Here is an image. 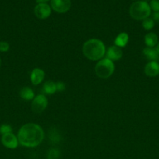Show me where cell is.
Segmentation results:
<instances>
[{
    "label": "cell",
    "mask_w": 159,
    "mask_h": 159,
    "mask_svg": "<svg viewBox=\"0 0 159 159\" xmlns=\"http://www.w3.org/2000/svg\"><path fill=\"white\" fill-rule=\"evenodd\" d=\"M45 133L41 127L34 123L23 125L18 132L19 143L26 148H34L42 142Z\"/></svg>",
    "instance_id": "cell-1"
},
{
    "label": "cell",
    "mask_w": 159,
    "mask_h": 159,
    "mask_svg": "<svg viewBox=\"0 0 159 159\" xmlns=\"http://www.w3.org/2000/svg\"><path fill=\"white\" fill-rule=\"evenodd\" d=\"M105 46L98 39H90L84 43L83 53L86 57L91 61H98L105 54Z\"/></svg>",
    "instance_id": "cell-2"
},
{
    "label": "cell",
    "mask_w": 159,
    "mask_h": 159,
    "mask_svg": "<svg viewBox=\"0 0 159 159\" xmlns=\"http://www.w3.org/2000/svg\"><path fill=\"white\" fill-rule=\"evenodd\" d=\"M151 13L149 4L144 1H136L129 8V15L137 20H143L148 18Z\"/></svg>",
    "instance_id": "cell-3"
},
{
    "label": "cell",
    "mask_w": 159,
    "mask_h": 159,
    "mask_svg": "<svg viewBox=\"0 0 159 159\" xmlns=\"http://www.w3.org/2000/svg\"><path fill=\"white\" fill-rule=\"evenodd\" d=\"M115 71V65L112 61L108 58H104L99 61L95 66V73L101 79H108L113 74Z\"/></svg>",
    "instance_id": "cell-4"
},
{
    "label": "cell",
    "mask_w": 159,
    "mask_h": 159,
    "mask_svg": "<svg viewBox=\"0 0 159 159\" xmlns=\"http://www.w3.org/2000/svg\"><path fill=\"white\" fill-rule=\"evenodd\" d=\"M47 106H48V99L44 95L41 94L33 99L31 109L34 113H41L46 109Z\"/></svg>",
    "instance_id": "cell-5"
},
{
    "label": "cell",
    "mask_w": 159,
    "mask_h": 159,
    "mask_svg": "<svg viewBox=\"0 0 159 159\" xmlns=\"http://www.w3.org/2000/svg\"><path fill=\"white\" fill-rule=\"evenodd\" d=\"M51 8L59 13H65L70 10L71 7L70 0H51Z\"/></svg>",
    "instance_id": "cell-6"
},
{
    "label": "cell",
    "mask_w": 159,
    "mask_h": 159,
    "mask_svg": "<svg viewBox=\"0 0 159 159\" xmlns=\"http://www.w3.org/2000/svg\"><path fill=\"white\" fill-rule=\"evenodd\" d=\"M34 15L40 20H45L51 15V7L46 3H38L34 7Z\"/></svg>",
    "instance_id": "cell-7"
},
{
    "label": "cell",
    "mask_w": 159,
    "mask_h": 159,
    "mask_svg": "<svg viewBox=\"0 0 159 159\" xmlns=\"http://www.w3.org/2000/svg\"><path fill=\"white\" fill-rule=\"evenodd\" d=\"M2 144L9 149H15L18 146V139L12 133L6 134L2 136Z\"/></svg>",
    "instance_id": "cell-8"
},
{
    "label": "cell",
    "mask_w": 159,
    "mask_h": 159,
    "mask_svg": "<svg viewBox=\"0 0 159 159\" xmlns=\"http://www.w3.org/2000/svg\"><path fill=\"white\" fill-rule=\"evenodd\" d=\"M144 72L149 77H155L159 75V63L157 61H150L145 65Z\"/></svg>",
    "instance_id": "cell-9"
},
{
    "label": "cell",
    "mask_w": 159,
    "mask_h": 159,
    "mask_svg": "<svg viewBox=\"0 0 159 159\" xmlns=\"http://www.w3.org/2000/svg\"><path fill=\"white\" fill-rule=\"evenodd\" d=\"M107 58L111 61H117L119 60L123 57V51L120 48L117 46H112L108 49L107 53Z\"/></svg>",
    "instance_id": "cell-10"
},
{
    "label": "cell",
    "mask_w": 159,
    "mask_h": 159,
    "mask_svg": "<svg viewBox=\"0 0 159 159\" xmlns=\"http://www.w3.org/2000/svg\"><path fill=\"white\" fill-rule=\"evenodd\" d=\"M45 78V72L40 68H34L31 74V80L34 85H39L42 82Z\"/></svg>",
    "instance_id": "cell-11"
},
{
    "label": "cell",
    "mask_w": 159,
    "mask_h": 159,
    "mask_svg": "<svg viewBox=\"0 0 159 159\" xmlns=\"http://www.w3.org/2000/svg\"><path fill=\"white\" fill-rule=\"evenodd\" d=\"M143 54L146 57V58L151 61H157L159 59V54L154 48H144L143 51Z\"/></svg>",
    "instance_id": "cell-12"
},
{
    "label": "cell",
    "mask_w": 159,
    "mask_h": 159,
    "mask_svg": "<svg viewBox=\"0 0 159 159\" xmlns=\"http://www.w3.org/2000/svg\"><path fill=\"white\" fill-rule=\"evenodd\" d=\"M144 42L147 48H154L158 43V37L157 34L154 33H148L145 35Z\"/></svg>",
    "instance_id": "cell-13"
},
{
    "label": "cell",
    "mask_w": 159,
    "mask_h": 159,
    "mask_svg": "<svg viewBox=\"0 0 159 159\" xmlns=\"http://www.w3.org/2000/svg\"><path fill=\"white\" fill-rule=\"evenodd\" d=\"M129 41V35L126 33H121L116 37L115 40V46L118 48H124Z\"/></svg>",
    "instance_id": "cell-14"
},
{
    "label": "cell",
    "mask_w": 159,
    "mask_h": 159,
    "mask_svg": "<svg viewBox=\"0 0 159 159\" xmlns=\"http://www.w3.org/2000/svg\"><path fill=\"white\" fill-rule=\"evenodd\" d=\"M20 97L25 100H31L34 99V91L29 87H23L20 92Z\"/></svg>",
    "instance_id": "cell-15"
},
{
    "label": "cell",
    "mask_w": 159,
    "mask_h": 159,
    "mask_svg": "<svg viewBox=\"0 0 159 159\" xmlns=\"http://www.w3.org/2000/svg\"><path fill=\"white\" fill-rule=\"evenodd\" d=\"M43 91L46 94L51 95L54 94L57 89H56V85L55 82H52V81H48L45 82L43 85Z\"/></svg>",
    "instance_id": "cell-16"
},
{
    "label": "cell",
    "mask_w": 159,
    "mask_h": 159,
    "mask_svg": "<svg viewBox=\"0 0 159 159\" xmlns=\"http://www.w3.org/2000/svg\"><path fill=\"white\" fill-rule=\"evenodd\" d=\"M47 159H59L60 152L56 148H51L47 152Z\"/></svg>",
    "instance_id": "cell-17"
},
{
    "label": "cell",
    "mask_w": 159,
    "mask_h": 159,
    "mask_svg": "<svg viewBox=\"0 0 159 159\" xmlns=\"http://www.w3.org/2000/svg\"><path fill=\"white\" fill-rule=\"evenodd\" d=\"M142 26L147 30H150L153 29L154 26V21L152 18H147L145 20H143V23H142Z\"/></svg>",
    "instance_id": "cell-18"
},
{
    "label": "cell",
    "mask_w": 159,
    "mask_h": 159,
    "mask_svg": "<svg viewBox=\"0 0 159 159\" xmlns=\"http://www.w3.org/2000/svg\"><path fill=\"white\" fill-rule=\"evenodd\" d=\"M49 138L51 140V141H52V143H58L60 141L61 137L59 135V134L57 132V130L55 129H53V130H51L50 131Z\"/></svg>",
    "instance_id": "cell-19"
},
{
    "label": "cell",
    "mask_w": 159,
    "mask_h": 159,
    "mask_svg": "<svg viewBox=\"0 0 159 159\" xmlns=\"http://www.w3.org/2000/svg\"><path fill=\"white\" fill-rule=\"evenodd\" d=\"M12 127L9 124H2V125L0 126V134L2 135L12 133Z\"/></svg>",
    "instance_id": "cell-20"
},
{
    "label": "cell",
    "mask_w": 159,
    "mask_h": 159,
    "mask_svg": "<svg viewBox=\"0 0 159 159\" xmlns=\"http://www.w3.org/2000/svg\"><path fill=\"white\" fill-rule=\"evenodd\" d=\"M150 7L154 12H158L159 11V0H151L150 2Z\"/></svg>",
    "instance_id": "cell-21"
},
{
    "label": "cell",
    "mask_w": 159,
    "mask_h": 159,
    "mask_svg": "<svg viewBox=\"0 0 159 159\" xmlns=\"http://www.w3.org/2000/svg\"><path fill=\"white\" fill-rule=\"evenodd\" d=\"M9 44L6 41H0V51L1 52H6L9 51Z\"/></svg>",
    "instance_id": "cell-22"
},
{
    "label": "cell",
    "mask_w": 159,
    "mask_h": 159,
    "mask_svg": "<svg viewBox=\"0 0 159 159\" xmlns=\"http://www.w3.org/2000/svg\"><path fill=\"white\" fill-rule=\"evenodd\" d=\"M56 89L59 92H62L65 89V85L62 82H58L55 83Z\"/></svg>",
    "instance_id": "cell-23"
},
{
    "label": "cell",
    "mask_w": 159,
    "mask_h": 159,
    "mask_svg": "<svg viewBox=\"0 0 159 159\" xmlns=\"http://www.w3.org/2000/svg\"><path fill=\"white\" fill-rule=\"evenodd\" d=\"M152 19L154 20V22H157L159 23V11L158 12H154L152 14Z\"/></svg>",
    "instance_id": "cell-24"
},
{
    "label": "cell",
    "mask_w": 159,
    "mask_h": 159,
    "mask_svg": "<svg viewBox=\"0 0 159 159\" xmlns=\"http://www.w3.org/2000/svg\"><path fill=\"white\" fill-rule=\"evenodd\" d=\"M36 1H37V2L38 3H45L47 2L48 0H36Z\"/></svg>",
    "instance_id": "cell-25"
},
{
    "label": "cell",
    "mask_w": 159,
    "mask_h": 159,
    "mask_svg": "<svg viewBox=\"0 0 159 159\" xmlns=\"http://www.w3.org/2000/svg\"><path fill=\"white\" fill-rule=\"evenodd\" d=\"M155 49H156V51H157V52L159 54V43H157V44L156 45Z\"/></svg>",
    "instance_id": "cell-26"
},
{
    "label": "cell",
    "mask_w": 159,
    "mask_h": 159,
    "mask_svg": "<svg viewBox=\"0 0 159 159\" xmlns=\"http://www.w3.org/2000/svg\"><path fill=\"white\" fill-rule=\"evenodd\" d=\"M142 1H144V2H147L148 1H151V0H142Z\"/></svg>",
    "instance_id": "cell-27"
},
{
    "label": "cell",
    "mask_w": 159,
    "mask_h": 159,
    "mask_svg": "<svg viewBox=\"0 0 159 159\" xmlns=\"http://www.w3.org/2000/svg\"><path fill=\"white\" fill-rule=\"evenodd\" d=\"M1 65H2V60L1 58H0V67H1Z\"/></svg>",
    "instance_id": "cell-28"
},
{
    "label": "cell",
    "mask_w": 159,
    "mask_h": 159,
    "mask_svg": "<svg viewBox=\"0 0 159 159\" xmlns=\"http://www.w3.org/2000/svg\"><path fill=\"white\" fill-rule=\"evenodd\" d=\"M133 1H137V0H133Z\"/></svg>",
    "instance_id": "cell-29"
}]
</instances>
